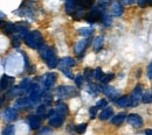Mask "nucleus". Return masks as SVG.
<instances>
[{
  "instance_id": "473e14b6",
  "label": "nucleus",
  "mask_w": 152,
  "mask_h": 135,
  "mask_svg": "<svg viewBox=\"0 0 152 135\" xmlns=\"http://www.w3.org/2000/svg\"><path fill=\"white\" fill-rule=\"evenodd\" d=\"M103 76H104V72H103V70L101 69V68H97L96 70H94V78L96 79V80H101L103 78Z\"/></svg>"
},
{
  "instance_id": "0eeeda50",
  "label": "nucleus",
  "mask_w": 152,
  "mask_h": 135,
  "mask_svg": "<svg viewBox=\"0 0 152 135\" xmlns=\"http://www.w3.org/2000/svg\"><path fill=\"white\" fill-rule=\"evenodd\" d=\"M89 40L88 39H84V40H81L79 41L77 43L75 44V54L76 55H81L84 53V50L88 48V45H89Z\"/></svg>"
},
{
  "instance_id": "c85d7f7f",
  "label": "nucleus",
  "mask_w": 152,
  "mask_h": 135,
  "mask_svg": "<svg viewBox=\"0 0 152 135\" xmlns=\"http://www.w3.org/2000/svg\"><path fill=\"white\" fill-rule=\"evenodd\" d=\"M61 71L65 73V75L69 78V79H74V73H73V71L70 70V68H68V67H63V65H61Z\"/></svg>"
},
{
  "instance_id": "79ce46f5",
  "label": "nucleus",
  "mask_w": 152,
  "mask_h": 135,
  "mask_svg": "<svg viewBox=\"0 0 152 135\" xmlns=\"http://www.w3.org/2000/svg\"><path fill=\"white\" fill-rule=\"evenodd\" d=\"M45 112H46V106L45 105L39 106V107H37V109H36V113L37 114H41V113H45Z\"/></svg>"
},
{
  "instance_id": "9d476101",
  "label": "nucleus",
  "mask_w": 152,
  "mask_h": 135,
  "mask_svg": "<svg viewBox=\"0 0 152 135\" xmlns=\"http://www.w3.org/2000/svg\"><path fill=\"white\" fill-rule=\"evenodd\" d=\"M63 121H65V115L63 114H59V115H55V117H52L49 119V125L52 127H55V128H59L62 126Z\"/></svg>"
},
{
  "instance_id": "2f4dec72",
  "label": "nucleus",
  "mask_w": 152,
  "mask_h": 135,
  "mask_svg": "<svg viewBox=\"0 0 152 135\" xmlns=\"http://www.w3.org/2000/svg\"><path fill=\"white\" fill-rule=\"evenodd\" d=\"M17 32V27L14 23H7L6 27H5V34H13Z\"/></svg>"
},
{
  "instance_id": "39448f33",
  "label": "nucleus",
  "mask_w": 152,
  "mask_h": 135,
  "mask_svg": "<svg viewBox=\"0 0 152 135\" xmlns=\"http://www.w3.org/2000/svg\"><path fill=\"white\" fill-rule=\"evenodd\" d=\"M56 78H57V75L55 72H49L47 73V75L45 76L43 78V86L46 90H50L53 86H54V84L56 82Z\"/></svg>"
},
{
  "instance_id": "a211bd4d",
  "label": "nucleus",
  "mask_w": 152,
  "mask_h": 135,
  "mask_svg": "<svg viewBox=\"0 0 152 135\" xmlns=\"http://www.w3.org/2000/svg\"><path fill=\"white\" fill-rule=\"evenodd\" d=\"M125 117H126V114L125 113H118V114H116V115H112L111 118V122L113 125H116V126H118V125H121L122 122L125 120Z\"/></svg>"
},
{
  "instance_id": "7ed1b4c3",
  "label": "nucleus",
  "mask_w": 152,
  "mask_h": 135,
  "mask_svg": "<svg viewBox=\"0 0 152 135\" xmlns=\"http://www.w3.org/2000/svg\"><path fill=\"white\" fill-rule=\"evenodd\" d=\"M57 94L61 95L62 98H71L77 95V91L74 86H69V85H61L57 89Z\"/></svg>"
},
{
  "instance_id": "dca6fc26",
  "label": "nucleus",
  "mask_w": 152,
  "mask_h": 135,
  "mask_svg": "<svg viewBox=\"0 0 152 135\" xmlns=\"http://www.w3.org/2000/svg\"><path fill=\"white\" fill-rule=\"evenodd\" d=\"M103 43H104V39H103V36H96L95 38V40H94V42H93V47H94V50L96 51V53H98L101 49H102V47H103Z\"/></svg>"
},
{
  "instance_id": "a19ab883",
  "label": "nucleus",
  "mask_w": 152,
  "mask_h": 135,
  "mask_svg": "<svg viewBox=\"0 0 152 135\" xmlns=\"http://www.w3.org/2000/svg\"><path fill=\"white\" fill-rule=\"evenodd\" d=\"M147 78L150 80L152 79V63H150L149 67H147Z\"/></svg>"
},
{
  "instance_id": "6e6552de",
  "label": "nucleus",
  "mask_w": 152,
  "mask_h": 135,
  "mask_svg": "<svg viewBox=\"0 0 152 135\" xmlns=\"http://www.w3.org/2000/svg\"><path fill=\"white\" fill-rule=\"evenodd\" d=\"M41 122H42V120H41V117H39V115H31L29 118H28V125H29V127L32 128V129H37V128H40L41 127Z\"/></svg>"
},
{
  "instance_id": "ea45409f",
  "label": "nucleus",
  "mask_w": 152,
  "mask_h": 135,
  "mask_svg": "<svg viewBox=\"0 0 152 135\" xmlns=\"http://www.w3.org/2000/svg\"><path fill=\"white\" fill-rule=\"evenodd\" d=\"M20 44H21V42H20V38H19V36H15V38H13V47L19 48Z\"/></svg>"
},
{
  "instance_id": "aec40b11",
  "label": "nucleus",
  "mask_w": 152,
  "mask_h": 135,
  "mask_svg": "<svg viewBox=\"0 0 152 135\" xmlns=\"http://www.w3.org/2000/svg\"><path fill=\"white\" fill-rule=\"evenodd\" d=\"M102 92H104L107 95H109L110 98H116V97H118V94H119V92L115 89V88H112V86H105L103 90H102Z\"/></svg>"
},
{
  "instance_id": "f257e3e1",
  "label": "nucleus",
  "mask_w": 152,
  "mask_h": 135,
  "mask_svg": "<svg viewBox=\"0 0 152 135\" xmlns=\"http://www.w3.org/2000/svg\"><path fill=\"white\" fill-rule=\"evenodd\" d=\"M39 50H40V56H41V58L47 63V65H48L49 69H54V68L57 67V64H59L60 61H59L57 56L55 55V53L53 51L52 48H49V47H47V45H42V47L39 49Z\"/></svg>"
},
{
  "instance_id": "b1692460",
  "label": "nucleus",
  "mask_w": 152,
  "mask_h": 135,
  "mask_svg": "<svg viewBox=\"0 0 152 135\" xmlns=\"http://www.w3.org/2000/svg\"><path fill=\"white\" fill-rule=\"evenodd\" d=\"M18 94H21V91L19 88H13V89H11L7 91L6 93V98L7 99H13V98H15Z\"/></svg>"
},
{
  "instance_id": "49530a36",
  "label": "nucleus",
  "mask_w": 152,
  "mask_h": 135,
  "mask_svg": "<svg viewBox=\"0 0 152 135\" xmlns=\"http://www.w3.org/2000/svg\"><path fill=\"white\" fill-rule=\"evenodd\" d=\"M3 103H4V95L0 94V106L3 105Z\"/></svg>"
},
{
  "instance_id": "72a5a7b5",
  "label": "nucleus",
  "mask_w": 152,
  "mask_h": 135,
  "mask_svg": "<svg viewBox=\"0 0 152 135\" xmlns=\"http://www.w3.org/2000/svg\"><path fill=\"white\" fill-rule=\"evenodd\" d=\"M74 80H75V84H76V86H79L81 88L82 85H83V82H84V78H83V75H77V76H75L74 77Z\"/></svg>"
},
{
  "instance_id": "1a4fd4ad",
  "label": "nucleus",
  "mask_w": 152,
  "mask_h": 135,
  "mask_svg": "<svg viewBox=\"0 0 152 135\" xmlns=\"http://www.w3.org/2000/svg\"><path fill=\"white\" fill-rule=\"evenodd\" d=\"M12 83H13V78L9 77L8 75H3L1 78H0V91L7 90Z\"/></svg>"
},
{
  "instance_id": "7c9ffc66",
  "label": "nucleus",
  "mask_w": 152,
  "mask_h": 135,
  "mask_svg": "<svg viewBox=\"0 0 152 135\" xmlns=\"http://www.w3.org/2000/svg\"><path fill=\"white\" fill-rule=\"evenodd\" d=\"M141 100L144 103V104H150L152 101V95H151V92L147 91L145 93L142 94V98H141Z\"/></svg>"
},
{
  "instance_id": "2eb2a0df",
  "label": "nucleus",
  "mask_w": 152,
  "mask_h": 135,
  "mask_svg": "<svg viewBox=\"0 0 152 135\" xmlns=\"http://www.w3.org/2000/svg\"><path fill=\"white\" fill-rule=\"evenodd\" d=\"M76 8H77V3H76V0H67V1H66V12H67V14L73 15V13L75 12Z\"/></svg>"
},
{
  "instance_id": "de8ad7c7",
  "label": "nucleus",
  "mask_w": 152,
  "mask_h": 135,
  "mask_svg": "<svg viewBox=\"0 0 152 135\" xmlns=\"http://www.w3.org/2000/svg\"><path fill=\"white\" fill-rule=\"evenodd\" d=\"M145 134L151 135V134H152V130H151V129H146V130H145Z\"/></svg>"
},
{
  "instance_id": "5701e85b",
  "label": "nucleus",
  "mask_w": 152,
  "mask_h": 135,
  "mask_svg": "<svg viewBox=\"0 0 152 135\" xmlns=\"http://www.w3.org/2000/svg\"><path fill=\"white\" fill-rule=\"evenodd\" d=\"M110 4V0H99V1H97L95 8H97V12H103L108 8Z\"/></svg>"
},
{
  "instance_id": "09e8293b",
  "label": "nucleus",
  "mask_w": 152,
  "mask_h": 135,
  "mask_svg": "<svg viewBox=\"0 0 152 135\" xmlns=\"http://www.w3.org/2000/svg\"><path fill=\"white\" fill-rule=\"evenodd\" d=\"M152 4V0H147V5H151Z\"/></svg>"
},
{
  "instance_id": "c9c22d12",
  "label": "nucleus",
  "mask_w": 152,
  "mask_h": 135,
  "mask_svg": "<svg viewBox=\"0 0 152 135\" xmlns=\"http://www.w3.org/2000/svg\"><path fill=\"white\" fill-rule=\"evenodd\" d=\"M113 78H115V75H113V73H110V75H104L103 78L101 79V82H103L104 84H107V83H109L110 80H112Z\"/></svg>"
},
{
  "instance_id": "cd10ccee",
  "label": "nucleus",
  "mask_w": 152,
  "mask_h": 135,
  "mask_svg": "<svg viewBox=\"0 0 152 135\" xmlns=\"http://www.w3.org/2000/svg\"><path fill=\"white\" fill-rule=\"evenodd\" d=\"M83 78L90 82V80L94 78V70L90 69V68H87V69L84 70V73H83Z\"/></svg>"
},
{
  "instance_id": "20e7f679",
  "label": "nucleus",
  "mask_w": 152,
  "mask_h": 135,
  "mask_svg": "<svg viewBox=\"0 0 152 135\" xmlns=\"http://www.w3.org/2000/svg\"><path fill=\"white\" fill-rule=\"evenodd\" d=\"M125 118L128 119V124L131 125L135 128H141L143 126V124H144L143 118L139 114H137V113H131V114H129L128 117H125Z\"/></svg>"
},
{
  "instance_id": "9b49d317",
  "label": "nucleus",
  "mask_w": 152,
  "mask_h": 135,
  "mask_svg": "<svg viewBox=\"0 0 152 135\" xmlns=\"http://www.w3.org/2000/svg\"><path fill=\"white\" fill-rule=\"evenodd\" d=\"M31 100L29 98H19V99L15 101V109H23V108H27L31 106Z\"/></svg>"
},
{
  "instance_id": "e433bc0d",
  "label": "nucleus",
  "mask_w": 152,
  "mask_h": 135,
  "mask_svg": "<svg viewBox=\"0 0 152 135\" xmlns=\"http://www.w3.org/2000/svg\"><path fill=\"white\" fill-rule=\"evenodd\" d=\"M85 129H87V124H80V125L76 126V128H75V130L77 132V133H80V134L84 133Z\"/></svg>"
},
{
  "instance_id": "4be33fe9",
  "label": "nucleus",
  "mask_w": 152,
  "mask_h": 135,
  "mask_svg": "<svg viewBox=\"0 0 152 135\" xmlns=\"http://www.w3.org/2000/svg\"><path fill=\"white\" fill-rule=\"evenodd\" d=\"M41 98H42V93L41 91H35V92H32L31 95H29V100L32 104H37L40 100H41Z\"/></svg>"
},
{
  "instance_id": "a878e982",
  "label": "nucleus",
  "mask_w": 152,
  "mask_h": 135,
  "mask_svg": "<svg viewBox=\"0 0 152 135\" xmlns=\"http://www.w3.org/2000/svg\"><path fill=\"white\" fill-rule=\"evenodd\" d=\"M77 33L82 36H90L93 33H94V29L90 28V27H82L77 30Z\"/></svg>"
},
{
  "instance_id": "f03ea898",
  "label": "nucleus",
  "mask_w": 152,
  "mask_h": 135,
  "mask_svg": "<svg viewBox=\"0 0 152 135\" xmlns=\"http://www.w3.org/2000/svg\"><path fill=\"white\" fill-rule=\"evenodd\" d=\"M23 40H25V43L32 49H37V50H39L43 45V38H42L41 33L37 30L28 32L23 36Z\"/></svg>"
},
{
  "instance_id": "a18cd8bd",
  "label": "nucleus",
  "mask_w": 152,
  "mask_h": 135,
  "mask_svg": "<svg viewBox=\"0 0 152 135\" xmlns=\"http://www.w3.org/2000/svg\"><path fill=\"white\" fill-rule=\"evenodd\" d=\"M23 55V58H25V64H26V68L28 67V58H27V56L25 55V54H22Z\"/></svg>"
},
{
  "instance_id": "ddd939ff",
  "label": "nucleus",
  "mask_w": 152,
  "mask_h": 135,
  "mask_svg": "<svg viewBox=\"0 0 152 135\" xmlns=\"http://www.w3.org/2000/svg\"><path fill=\"white\" fill-rule=\"evenodd\" d=\"M117 105L121 106V107H130L132 106V99H131V97L130 95H124L122 98H119V99L116 100Z\"/></svg>"
},
{
  "instance_id": "412c9836",
  "label": "nucleus",
  "mask_w": 152,
  "mask_h": 135,
  "mask_svg": "<svg viewBox=\"0 0 152 135\" xmlns=\"http://www.w3.org/2000/svg\"><path fill=\"white\" fill-rule=\"evenodd\" d=\"M59 63H61V65H63V67H68V68H73L76 65L75 59L71 57H63Z\"/></svg>"
},
{
  "instance_id": "f3484780",
  "label": "nucleus",
  "mask_w": 152,
  "mask_h": 135,
  "mask_svg": "<svg viewBox=\"0 0 152 135\" xmlns=\"http://www.w3.org/2000/svg\"><path fill=\"white\" fill-rule=\"evenodd\" d=\"M101 15H102V14H101V12L93 11V12H90V13L85 16V20L88 22H90V23H94V22H96L97 20L101 19Z\"/></svg>"
},
{
  "instance_id": "8fccbe9b",
  "label": "nucleus",
  "mask_w": 152,
  "mask_h": 135,
  "mask_svg": "<svg viewBox=\"0 0 152 135\" xmlns=\"http://www.w3.org/2000/svg\"><path fill=\"white\" fill-rule=\"evenodd\" d=\"M1 24H3V20H1V19H0V26H1Z\"/></svg>"
},
{
  "instance_id": "6ab92c4d",
  "label": "nucleus",
  "mask_w": 152,
  "mask_h": 135,
  "mask_svg": "<svg viewBox=\"0 0 152 135\" xmlns=\"http://www.w3.org/2000/svg\"><path fill=\"white\" fill-rule=\"evenodd\" d=\"M5 118L8 120V121H13L18 118V112H17V109L15 108H8L7 111L5 112Z\"/></svg>"
},
{
  "instance_id": "c03bdc74",
  "label": "nucleus",
  "mask_w": 152,
  "mask_h": 135,
  "mask_svg": "<svg viewBox=\"0 0 152 135\" xmlns=\"http://www.w3.org/2000/svg\"><path fill=\"white\" fill-rule=\"evenodd\" d=\"M46 133H52V128H42L40 130V134H46Z\"/></svg>"
},
{
  "instance_id": "c756f323",
  "label": "nucleus",
  "mask_w": 152,
  "mask_h": 135,
  "mask_svg": "<svg viewBox=\"0 0 152 135\" xmlns=\"http://www.w3.org/2000/svg\"><path fill=\"white\" fill-rule=\"evenodd\" d=\"M101 19H102V22L105 26H111L112 24V16L109 14H102L101 15Z\"/></svg>"
},
{
  "instance_id": "f8f14e48",
  "label": "nucleus",
  "mask_w": 152,
  "mask_h": 135,
  "mask_svg": "<svg viewBox=\"0 0 152 135\" xmlns=\"http://www.w3.org/2000/svg\"><path fill=\"white\" fill-rule=\"evenodd\" d=\"M113 115V108L112 107H108V106H105L104 107V109L102 112L99 113V120H103V121H105V120H109L111 117Z\"/></svg>"
},
{
  "instance_id": "393cba45",
  "label": "nucleus",
  "mask_w": 152,
  "mask_h": 135,
  "mask_svg": "<svg viewBox=\"0 0 152 135\" xmlns=\"http://www.w3.org/2000/svg\"><path fill=\"white\" fill-rule=\"evenodd\" d=\"M29 85H31V79H29V78H23V79L21 80L20 85H19V89H20L21 93L25 92V91H27L28 88H29Z\"/></svg>"
},
{
  "instance_id": "f704fd0d",
  "label": "nucleus",
  "mask_w": 152,
  "mask_h": 135,
  "mask_svg": "<svg viewBox=\"0 0 152 135\" xmlns=\"http://www.w3.org/2000/svg\"><path fill=\"white\" fill-rule=\"evenodd\" d=\"M97 111H98V107L97 106H93L89 108V115H90V119H94L97 117Z\"/></svg>"
},
{
  "instance_id": "bb28decb",
  "label": "nucleus",
  "mask_w": 152,
  "mask_h": 135,
  "mask_svg": "<svg viewBox=\"0 0 152 135\" xmlns=\"http://www.w3.org/2000/svg\"><path fill=\"white\" fill-rule=\"evenodd\" d=\"M55 112H57L59 114H63V115H65V114L68 113V107H67L66 104H57Z\"/></svg>"
},
{
  "instance_id": "4468645a",
  "label": "nucleus",
  "mask_w": 152,
  "mask_h": 135,
  "mask_svg": "<svg viewBox=\"0 0 152 135\" xmlns=\"http://www.w3.org/2000/svg\"><path fill=\"white\" fill-rule=\"evenodd\" d=\"M112 13L115 16H122L123 13H124V7L122 5V3L119 1H116V3H113L112 5Z\"/></svg>"
},
{
  "instance_id": "4c0bfd02",
  "label": "nucleus",
  "mask_w": 152,
  "mask_h": 135,
  "mask_svg": "<svg viewBox=\"0 0 152 135\" xmlns=\"http://www.w3.org/2000/svg\"><path fill=\"white\" fill-rule=\"evenodd\" d=\"M14 133V127L13 126H8V127H6L4 130H3V134L4 135H12Z\"/></svg>"
},
{
  "instance_id": "423d86ee",
  "label": "nucleus",
  "mask_w": 152,
  "mask_h": 135,
  "mask_svg": "<svg viewBox=\"0 0 152 135\" xmlns=\"http://www.w3.org/2000/svg\"><path fill=\"white\" fill-rule=\"evenodd\" d=\"M142 94H143V86L141 84H138L137 86L135 88L132 94L130 95L131 99H132V106H136L138 104V101L141 100V98H142Z\"/></svg>"
},
{
  "instance_id": "37998d69",
  "label": "nucleus",
  "mask_w": 152,
  "mask_h": 135,
  "mask_svg": "<svg viewBox=\"0 0 152 135\" xmlns=\"http://www.w3.org/2000/svg\"><path fill=\"white\" fill-rule=\"evenodd\" d=\"M80 3L82 4V6H83V7H85V6H89V5H91L93 0H80Z\"/></svg>"
},
{
  "instance_id": "58836bf2",
  "label": "nucleus",
  "mask_w": 152,
  "mask_h": 135,
  "mask_svg": "<svg viewBox=\"0 0 152 135\" xmlns=\"http://www.w3.org/2000/svg\"><path fill=\"white\" fill-rule=\"evenodd\" d=\"M105 106H108V101L105 99H101L97 101V107L98 108H104Z\"/></svg>"
}]
</instances>
